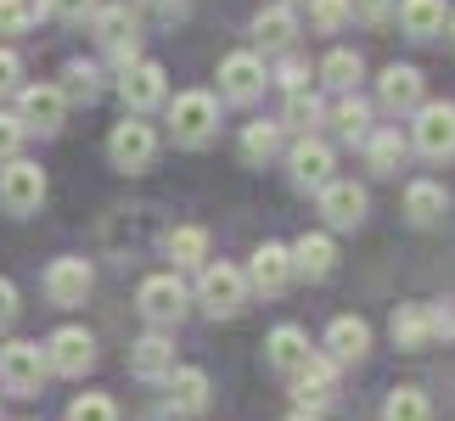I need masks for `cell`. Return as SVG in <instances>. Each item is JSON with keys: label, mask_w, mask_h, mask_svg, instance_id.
<instances>
[{"label": "cell", "mask_w": 455, "mask_h": 421, "mask_svg": "<svg viewBox=\"0 0 455 421\" xmlns=\"http://www.w3.org/2000/svg\"><path fill=\"white\" fill-rule=\"evenodd\" d=\"M309 17H315V28H321V34H338L355 12H348V0H309Z\"/></svg>", "instance_id": "obj_36"}, {"label": "cell", "mask_w": 455, "mask_h": 421, "mask_svg": "<svg viewBox=\"0 0 455 421\" xmlns=\"http://www.w3.org/2000/svg\"><path fill=\"white\" fill-rule=\"evenodd\" d=\"M304 79H309L304 62H287V68H282V84H287V91H304Z\"/></svg>", "instance_id": "obj_44"}, {"label": "cell", "mask_w": 455, "mask_h": 421, "mask_svg": "<svg viewBox=\"0 0 455 421\" xmlns=\"http://www.w3.org/2000/svg\"><path fill=\"white\" fill-rule=\"evenodd\" d=\"M242 298H248V275L231 270V265H208L203 270V304L208 314H236Z\"/></svg>", "instance_id": "obj_5"}, {"label": "cell", "mask_w": 455, "mask_h": 421, "mask_svg": "<svg viewBox=\"0 0 455 421\" xmlns=\"http://www.w3.org/2000/svg\"><path fill=\"white\" fill-rule=\"evenodd\" d=\"M96 40L130 62V57H135V17H130V6H108V12H96Z\"/></svg>", "instance_id": "obj_17"}, {"label": "cell", "mask_w": 455, "mask_h": 421, "mask_svg": "<svg viewBox=\"0 0 455 421\" xmlns=\"http://www.w3.org/2000/svg\"><path fill=\"white\" fill-rule=\"evenodd\" d=\"M12 84H17V57H12V51H0V91H12Z\"/></svg>", "instance_id": "obj_45"}, {"label": "cell", "mask_w": 455, "mask_h": 421, "mask_svg": "<svg viewBox=\"0 0 455 421\" xmlns=\"http://www.w3.org/2000/svg\"><path fill=\"white\" fill-rule=\"evenodd\" d=\"M382 101H388V107L399 113V107H416V101H422V74H416V68H388V74H382Z\"/></svg>", "instance_id": "obj_23"}, {"label": "cell", "mask_w": 455, "mask_h": 421, "mask_svg": "<svg viewBox=\"0 0 455 421\" xmlns=\"http://www.w3.org/2000/svg\"><path fill=\"white\" fill-rule=\"evenodd\" d=\"M399 17H405V34H411V40H433V34L450 23V17H444V0H405Z\"/></svg>", "instance_id": "obj_24"}, {"label": "cell", "mask_w": 455, "mask_h": 421, "mask_svg": "<svg viewBox=\"0 0 455 421\" xmlns=\"http://www.w3.org/2000/svg\"><path fill=\"white\" fill-rule=\"evenodd\" d=\"M57 17H84V12H96V0H45Z\"/></svg>", "instance_id": "obj_43"}, {"label": "cell", "mask_w": 455, "mask_h": 421, "mask_svg": "<svg viewBox=\"0 0 455 421\" xmlns=\"http://www.w3.org/2000/svg\"><path fill=\"white\" fill-rule=\"evenodd\" d=\"M45 0H0V34H28L40 23Z\"/></svg>", "instance_id": "obj_32"}, {"label": "cell", "mask_w": 455, "mask_h": 421, "mask_svg": "<svg viewBox=\"0 0 455 421\" xmlns=\"http://www.w3.org/2000/svg\"><path fill=\"white\" fill-rule=\"evenodd\" d=\"M45 292H51V304H62V309H74L91 298V265L84 258H57V265L45 270Z\"/></svg>", "instance_id": "obj_7"}, {"label": "cell", "mask_w": 455, "mask_h": 421, "mask_svg": "<svg viewBox=\"0 0 455 421\" xmlns=\"http://www.w3.org/2000/svg\"><path fill=\"white\" fill-rule=\"evenodd\" d=\"M253 34L265 40V51H287V45H292V34H299V17H292L287 6H270V12H259Z\"/></svg>", "instance_id": "obj_26"}, {"label": "cell", "mask_w": 455, "mask_h": 421, "mask_svg": "<svg viewBox=\"0 0 455 421\" xmlns=\"http://www.w3.org/2000/svg\"><path fill=\"white\" fill-rule=\"evenodd\" d=\"M444 208H450V197H444V186H433V180H416V186L405 191V214H411V225L444 219Z\"/></svg>", "instance_id": "obj_25"}, {"label": "cell", "mask_w": 455, "mask_h": 421, "mask_svg": "<svg viewBox=\"0 0 455 421\" xmlns=\"http://www.w3.org/2000/svg\"><path fill=\"white\" fill-rule=\"evenodd\" d=\"M118 91H124V101L135 113L157 107V101H164V68H157V62H130L124 79H118Z\"/></svg>", "instance_id": "obj_14"}, {"label": "cell", "mask_w": 455, "mask_h": 421, "mask_svg": "<svg viewBox=\"0 0 455 421\" xmlns=\"http://www.w3.org/2000/svg\"><path fill=\"white\" fill-rule=\"evenodd\" d=\"M450 34H455V17H450Z\"/></svg>", "instance_id": "obj_48"}, {"label": "cell", "mask_w": 455, "mask_h": 421, "mask_svg": "<svg viewBox=\"0 0 455 421\" xmlns=\"http://www.w3.org/2000/svg\"><path fill=\"white\" fill-rule=\"evenodd\" d=\"M220 124V107H214V96H203V91H191V96H174V107H169V130L180 147H203L208 135H214Z\"/></svg>", "instance_id": "obj_1"}, {"label": "cell", "mask_w": 455, "mask_h": 421, "mask_svg": "<svg viewBox=\"0 0 455 421\" xmlns=\"http://www.w3.org/2000/svg\"><path fill=\"white\" fill-rule=\"evenodd\" d=\"M331 388H338V371H331L326 360H304L299 371H292V399H299L304 410L331 405Z\"/></svg>", "instance_id": "obj_12"}, {"label": "cell", "mask_w": 455, "mask_h": 421, "mask_svg": "<svg viewBox=\"0 0 455 421\" xmlns=\"http://www.w3.org/2000/svg\"><path fill=\"white\" fill-rule=\"evenodd\" d=\"M220 84L231 101H253L259 91H265V62L253 57V51H236V57L220 62Z\"/></svg>", "instance_id": "obj_9"}, {"label": "cell", "mask_w": 455, "mask_h": 421, "mask_svg": "<svg viewBox=\"0 0 455 421\" xmlns=\"http://www.w3.org/2000/svg\"><path fill=\"white\" fill-rule=\"evenodd\" d=\"M0 203H6L12 214H34V208L45 203V174H40V163L12 157L6 174H0Z\"/></svg>", "instance_id": "obj_4"}, {"label": "cell", "mask_w": 455, "mask_h": 421, "mask_svg": "<svg viewBox=\"0 0 455 421\" xmlns=\"http://www.w3.org/2000/svg\"><path fill=\"white\" fill-rule=\"evenodd\" d=\"M292 253V270L309 275V281H326L331 270H338V248H331V236H304L299 248H287Z\"/></svg>", "instance_id": "obj_18"}, {"label": "cell", "mask_w": 455, "mask_h": 421, "mask_svg": "<svg viewBox=\"0 0 455 421\" xmlns=\"http://www.w3.org/2000/svg\"><path fill=\"white\" fill-rule=\"evenodd\" d=\"M315 118H321V101H315L309 91H292V96H287V124H292V130H309Z\"/></svg>", "instance_id": "obj_37"}, {"label": "cell", "mask_w": 455, "mask_h": 421, "mask_svg": "<svg viewBox=\"0 0 455 421\" xmlns=\"http://www.w3.org/2000/svg\"><path fill=\"white\" fill-rule=\"evenodd\" d=\"M0 382H6L12 393H40L45 348L40 343H6V348H0Z\"/></svg>", "instance_id": "obj_3"}, {"label": "cell", "mask_w": 455, "mask_h": 421, "mask_svg": "<svg viewBox=\"0 0 455 421\" xmlns=\"http://www.w3.org/2000/svg\"><path fill=\"white\" fill-rule=\"evenodd\" d=\"M270 360L282 365V371H299V365L309 360L304 331H299V326H275V338H270Z\"/></svg>", "instance_id": "obj_27"}, {"label": "cell", "mask_w": 455, "mask_h": 421, "mask_svg": "<svg viewBox=\"0 0 455 421\" xmlns=\"http://www.w3.org/2000/svg\"><path fill=\"white\" fill-rule=\"evenodd\" d=\"M287 421H321V416H315V410H299V416H287Z\"/></svg>", "instance_id": "obj_47"}, {"label": "cell", "mask_w": 455, "mask_h": 421, "mask_svg": "<svg viewBox=\"0 0 455 421\" xmlns=\"http://www.w3.org/2000/svg\"><path fill=\"white\" fill-rule=\"evenodd\" d=\"M12 321H17V287H12L6 275H0V331H6Z\"/></svg>", "instance_id": "obj_40"}, {"label": "cell", "mask_w": 455, "mask_h": 421, "mask_svg": "<svg viewBox=\"0 0 455 421\" xmlns=\"http://www.w3.org/2000/svg\"><path fill=\"white\" fill-rule=\"evenodd\" d=\"M427 393L422 388H394L388 405H382V421H427Z\"/></svg>", "instance_id": "obj_28"}, {"label": "cell", "mask_w": 455, "mask_h": 421, "mask_svg": "<svg viewBox=\"0 0 455 421\" xmlns=\"http://www.w3.org/2000/svg\"><path fill=\"white\" fill-rule=\"evenodd\" d=\"M275 152H282V130L275 124H248V135H242V157H248V163H270Z\"/></svg>", "instance_id": "obj_31"}, {"label": "cell", "mask_w": 455, "mask_h": 421, "mask_svg": "<svg viewBox=\"0 0 455 421\" xmlns=\"http://www.w3.org/2000/svg\"><path fill=\"white\" fill-rule=\"evenodd\" d=\"M321 79L331 84V91H355V79H360V57H355V51H331V57L321 62Z\"/></svg>", "instance_id": "obj_33"}, {"label": "cell", "mask_w": 455, "mask_h": 421, "mask_svg": "<svg viewBox=\"0 0 455 421\" xmlns=\"http://www.w3.org/2000/svg\"><path fill=\"white\" fill-rule=\"evenodd\" d=\"M108 152H113L118 169H147L152 152H157V135L147 124H130V118H124V124L113 130V140H108Z\"/></svg>", "instance_id": "obj_11"}, {"label": "cell", "mask_w": 455, "mask_h": 421, "mask_svg": "<svg viewBox=\"0 0 455 421\" xmlns=\"http://www.w3.org/2000/svg\"><path fill=\"white\" fill-rule=\"evenodd\" d=\"M427 321H433V338H455V304L427 309Z\"/></svg>", "instance_id": "obj_42"}, {"label": "cell", "mask_w": 455, "mask_h": 421, "mask_svg": "<svg viewBox=\"0 0 455 421\" xmlns=\"http://www.w3.org/2000/svg\"><path fill=\"white\" fill-rule=\"evenodd\" d=\"M169 258L174 265H203V253H208V236L197 231V225H180V231H169Z\"/></svg>", "instance_id": "obj_30"}, {"label": "cell", "mask_w": 455, "mask_h": 421, "mask_svg": "<svg viewBox=\"0 0 455 421\" xmlns=\"http://www.w3.org/2000/svg\"><path fill=\"white\" fill-rule=\"evenodd\" d=\"M17 147H23V124H17L12 113H0V163H12Z\"/></svg>", "instance_id": "obj_38"}, {"label": "cell", "mask_w": 455, "mask_h": 421, "mask_svg": "<svg viewBox=\"0 0 455 421\" xmlns=\"http://www.w3.org/2000/svg\"><path fill=\"white\" fill-rule=\"evenodd\" d=\"M248 281H253L259 292H287V281H292V253L275 248V242H265V248L253 253V265H248Z\"/></svg>", "instance_id": "obj_15"}, {"label": "cell", "mask_w": 455, "mask_h": 421, "mask_svg": "<svg viewBox=\"0 0 455 421\" xmlns=\"http://www.w3.org/2000/svg\"><path fill=\"white\" fill-rule=\"evenodd\" d=\"M157 12H164V17H186V0H157Z\"/></svg>", "instance_id": "obj_46"}, {"label": "cell", "mask_w": 455, "mask_h": 421, "mask_svg": "<svg viewBox=\"0 0 455 421\" xmlns=\"http://www.w3.org/2000/svg\"><path fill=\"white\" fill-rule=\"evenodd\" d=\"M292 180L299 186H326L331 180V147H321V140H299V147H292Z\"/></svg>", "instance_id": "obj_20"}, {"label": "cell", "mask_w": 455, "mask_h": 421, "mask_svg": "<svg viewBox=\"0 0 455 421\" xmlns=\"http://www.w3.org/2000/svg\"><path fill=\"white\" fill-rule=\"evenodd\" d=\"M365 152H371V169L377 174H399V163H405V140H399V130H377Z\"/></svg>", "instance_id": "obj_29"}, {"label": "cell", "mask_w": 455, "mask_h": 421, "mask_svg": "<svg viewBox=\"0 0 455 421\" xmlns=\"http://www.w3.org/2000/svg\"><path fill=\"white\" fill-rule=\"evenodd\" d=\"M321 214L338 225V231H348V225L365 219V191L355 180H326L321 186Z\"/></svg>", "instance_id": "obj_10"}, {"label": "cell", "mask_w": 455, "mask_h": 421, "mask_svg": "<svg viewBox=\"0 0 455 421\" xmlns=\"http://www.w3.org/2000/svg\"><path fill=\"white\" fill-rule=\"evenodd\" d=\"M169 405L180 410V416L208 410V377L197 371V365H180V371H169Z\"/></svg>", "instance_id": "obj_16"}, {"label": "cell", "mask_w": 455, "mask_h": 421, "mask_svg": "<svg viewBox=\"0 0 455 421\" xmlns=\"http://www.w3.org/2000/svg\"><path fill=\"white\" fill-rule=\"evenodd\" d=\"M388 6H394V0H348V12H360L365 23H382V17H388Z\"/></svg>", "instance_id": "obj_41"}, {"label": "cell", "mask_w": 455, "mask_h": 421, "mask_svg": "<svg viewBox=\"0 0 455 421\" xmlns=\"http://www.w3.org/2000/svg\"><path fill=\"white\" fill-rule=\"evenodd\" d=\"M416 147L427 157H450L455 152V107L450 101H433V107L416 113Z\"/></svg>", "instance_id": "obj_6"}, {"label": "cell", "mask_w": 455, "mask_h": 421, "mask_svg": "<svg viewBox=\"0 0 455 421\" xmlns=\"http://www.w3.org/2000/svg\"><path fill=\"white\" fill-rule=\"evenodd\" d=\"M326 348H331V360H360L365 348H371V326H365L360 314H343V321H331Z\"/></svg>", "instance_id": "obj_19"}, {"label": "cell", "mask_w": 455, "mask_h": 421, "mask_svg": "<svg viewBox=\"0 0 455 421\" xmlns=\"http://www.w3.org/2000/svg\"><path fill=\"white\" fill-rule=\"evenodd\" d=\"M141 314H147V321H157V326L180 321V314H186V287H180L174 275H152V281H141Z\"/></svg>", "instance_id": "obj_8"}, {"label": "cell", "mask_w": 455, "mask_h": 421, "mask_svg": "<svg viewBox=\"0 0 455 421\" xmlns=\"http://www.w3.org/2000/svg\"><path fill=\"white\" fill-rule=\"evenodd\" d=\"M62 113H68L62 91H51V84H28V91H23V118H17V124L51 135V130H62Z\"/></svg>", "instance_id": "obj_13"}, {"label": "cell", "mask_w": 455, "mask_h": 421, "mask_svg": "<svg viewBox=\"0 0 455 421\" xmlns=\"http://www.w3.org/2000/svg\"><path fill=\"white\" fill-rule=\"evenodd\" d=\"M394 343H399V348H411V354L433 343V321H427V309H422V304H399V309H394Z\"/></svg>", "instance_id": "obj_22"}, {"label": "cell", "mask_w": 455, "mask_h": 421, "mask_svg": "<svg viewBox=\"0 0 455 421\" xmlns=\"http://www.w3.org/2000/svg\"><path fill=\"white\" fill-rule=\"evenodd\" d=\"M68 79H74V96H84V101L96 96V68H84V62H74V68H68Z\"/></svg>", "instance_id": "obj_39"}, {"label": "cell", "mask_w": 455, "mask_h": 421, "mask_svg": "<svg viewBox=\"0 0 455 421\" xmlns=\"http://www.w3.org/2000/svg\"><path fill=\"white\" fill-rule=\"evenodd\" d=\"M68 421H118V410H113L108 393H84V399L68 405Z\"/></svg>", "instance_id": "obj_35"}, {"label": "cell", "mask_w": 455, "mask_h": 421, "mask_svg": "<svg viewBox=\"0 0 455 421\" xmlns=\"http://www.w3.org/2000/svg\"><path fill=\"white\" fill-rule=\"evenodd\" d=\"M331 124H338V135H348V140H360V135H365V124H371V113H365V101H355V96H343L338 107H331Z\"/></svg>", "instance_id": "obj_34"}, {"label": "cell", "mask_w": 455, "mask_h": 421, "mask_svg": "<svg viewBox=\"0 0 455 421\" xmlns=\"http://www.w3.org/2000/svg\"><path fill=\"white\" fill-rule=\"evenodd\" d=\"M96 365V338L84 326H62L57 338L45 343V371H62V377H84Z\"/></svg>", "instance_id": "obj_2"}, {"label": "cell", "mask_w": 455, "mask_h": 421, "mask_svg": "<svg viewBox=\"0 0 455 421\" xmlns=\"http://www.w3.org/2000/svg\"><path fill=\"white\" fill-rule=\"evenodd\" d=\"M130 371L135 377H169L174 371V343L157 338V331H152V338H141V343L130 348Z\"/></svg>", "instance_id": "obj_21"}]
</instances>
